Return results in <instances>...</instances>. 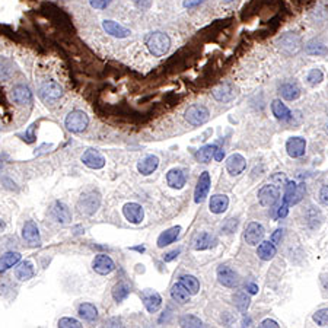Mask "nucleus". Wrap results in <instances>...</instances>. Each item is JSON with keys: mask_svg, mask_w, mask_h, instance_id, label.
<instances>
[{"mask_svg": "<svg viewBox=\"0 0 328 328\" xmlns=\"http://www.w3.org/2000/svg\"><path fill=\"white\" fill-rule=\"evenodd\" d=\"M59 327L79 328V327H82V325H80V322H79L77 319H75V318H61V319L59 321Z\"/></svg>", "mask_w": 328, "mask_h": 328, "instance_id": "obj_42", "label": "nucleus"}, {"mask_svg": "<svg viewBox=\"0 0 328 328\" xmlns=\"http://www.w3.org/2000/svg\"><path fill=\"white\" fill-rule=\"evenodd\" d=\"M247 290H248V292H250V293H257V292H258V286H257V284H254V283H248L247 284Z\"/></svg>", "mask_w": 328, "mask_h": 328, "instance_id": "obj_53", "label": "nucleus"}, {"mask_svg": "<svg viewBox=\"0 0 328 328\" xmlns=\"http://www.w3.org/2000/svg\"><path fill=\"white\" fill-rule=\"evenodd\" d=\"M185 181H187V177L182 169H171L166 174V182L171 188H177V190L182 188L185 185Z\"/></svg>", "mask_w": 328, "mask_h": 328, "instance_id": "obj_20", "label": "nucleus"}, {"mask_svg": "<svg viewBox=\"0 0 328 328\" xmlns=\"http://www.w3.org/2000/svg\"><path fill=\"white\" fill-rule=\"evenodd\" d=\"M99 195L96 193H93V191H90V193L83 194L82 197H80V200H79V203H77V207H79V211L80 213H83V214H93L96 209L99 207Z\"/></svg>", "mask_w": 328, "mask_h": 328, "instance_id": "obj_6", "label": "nucleus"}, {"mask_svg": "<svg viewBox=\"0 0 328 328\" xmlns=\"http://www.w3.org/2000/svg\"><path fill=\"white\" fill-rule=\"evenodd\" d=\"M19 261H21V254L19 253L11 251V253L3 254V255L0 257V273L9 270L11 267H14Z\"/></svg>", "mask_w": 328, "mask_h": 328, "instance_id": "obj_27", "label": "nucleus"}, {"mask_svg": "<svg viewBox=\"0 0 328 328\" xmlns=\"http://www.w3.org/2000/svg\"><path fill=\"white\" fill-rule=\"evenodd\" d=\"M40 93H41V96L44 98L45 101H54V99H59L61 96L63 90H61V86L57 82H47L41 86Z\"/></svg>", "mask_w": 328, "mask_h": 328, "instance_id": "obj_19", "label": "nucleus"}, {"mask_svg": "<svg viewBox=\"0 0 328 328\" xmlns=\"http://www.w3.org/2000/svg\"><path fill=\"white\" fill-rule=\"evenodd\" d=\"M276 247L271 241H264V242H260L258 245V250H257V255L264 260V261H270L274 255H276Z\"/></svg>", "mask_w": 328, "mask_h": 328, "instance_id": "obj_26", "label": "nucleus"}, {"mask_svg": "<svg viewBox=\"0 0 328 328\" xmlns=\"http://www.w3.org/2000/svg\"><path fill=\"white\" fill-rule=\"evenodd\" d=\"M313 321H315L318 325H328V308L316 311L315 315H313Z\"/></svg>", "mask_w": 328, "mask_h": 328, "instance_id": "obj_41", "label": "nucleus"}, {"mask_svg": "<svg viewBox=\"0 0 328 328\" xmlns=\"http://www.w3.org/2000/svg\"><path fill=\"white\" fill-rule=\"evenodd\" d=\"M216 146L214 145H207V146H203L201 149L195 153V158L198 162H203V164H207L211 161V158H214V152H216Z\"/></svg>", "mask_w": 328, "mask_h": 328, "instance_id": "obj_35", "label": "nucleus"}, {"mask_svg": "<svg viewBox=\"0 0 328 328\" xmlns=\"http://www.w3.org/2000/svg\"><path fill=\"white\" fill-rule=\"evenodd\" d=\"M51 213L54 216V219L60 222V224H69L72 221V213L69 207L64 204V203H60V201H56L53 204V209H51Z\"/></svg>", "mask_w": 328, "mask_h": 328, "instance_id": "obj_22", "label": "nucleus"}, {"mask_svg": "<svg viewBox=\"0 0 328 328\" xmlns=\"http://www.w3.org/2000/svg\"><path fill=\"white\" fill-rule=\"evenodd\" d=\"M287 213H289V203L283 201V204L277 210V216H279V217H286Z\"/></svg>", "mask_w": 328, "mask_h": 328, "instance_id": "obj_46", "label": "nucleus"}, {"mask_svg": "<svg viewBox=\"0 0 328 328\" xmlns=\"http://www.w3.org/2000/svg\"><path fill=\"white\" fill-rule=\"evenodd\" d=\"M123 214L130 224L139 225L142 224V221H143L145 211H143V207L140 204H137V203H127L123 207Z\"/></svg>", "mask_w": 328, "mask_h": 328, "instance_id": "obj_9", "label": "nucleus"}, {"mask_svg": "<svg viewBox=\"0 0 328 328\" xmlns=\"http://www.w3.org/2000/svg\"><path fill=\"white\" fill-rule=\"evenodd\" d=\"M158 165H159L158 156L149 155V156H146L145 159H142V161L137 164V171H139L142 175H150L153 171H156Z\"/></svg>", "mask_w": 328, "mask_h": 328, "instance_id": "obj_23", "label": "nucleus"}, {"mask_svg": "<svg viewBox=\"0 0 328 328\" xmlns=\"http://www.w3.org/2000/svg\"><path fill=\"white\" fill-rule=\"evenodd\" d=\"M280 198V190L279 187H276L274 184L264 185L260 191H258V201L261 203V206L264 207H271L274 206Z\"/></svg>", "mask_w": 328, "mask_h": 328, "instance_id": "obj_5", "label": "nucleus"}, {"mask_svg": "<svg viewBox=\"0 0 328 328\" xmlns=\"http://www.w3.org/2000/svg\"><path fill=\"white\" fill-rule=\"evenodd\" d=\"M102 28L106 34H110L111 37H116V38H127L130 35V30L123 27L121 24L116 22V21H104Z\"/></svg>", "mask_w": 328, "mask_h": 328, "instance_id": "obj_17", "label": "nucleus"}, {"mask_svg": "<svg viewBox=\"0 0 328 328\" xmlns=\"http://www.w3.org/2000/svg\"><path fill=\"white\" fill-rule=\"evenodd\" d=\"M305 149H306V142L302 137H292L286 143V150H287L290 158H300V156H303Z\"/></svg>", "mask_w": 328, "mask_h": 328, "instance_id": "obj_15", "label": "nucleus"}, {"mask_svg": "<svg viewBox=\"0 0 328 328\" xmlns=\"http://www.w3.org/2000/svg\"><path fill=\"white\" fill-rule=\"evenodd\" d=\"M133 250H136V251H140V253H143V251H145V248H143V247H135Z\"/></svg>", "mask_w": 328, "mask_h": 328, "instance_id": "obj_54", "label": "nucleus"}, {"mask_svg": "<svg viewBox=\"0 0 328 328\" xmlns=\"http://www.w3.org/2000/svg\"><path fill=\"white\" fill-rule=\"evenodd\" d=\"M280 93H282L284 99L295 101V99H298L299 95H300V89L298 88V85H295V83H284L283 86L280 88Z\"/></svg>", "mask_w": 328, "mask_h": 328, "instance_id": "obj_34", "label": "nucleus"}, {"mask_svg": "<svg viewBox=\"0 0 328 328\" xmlns=\"http://www.w3.org/2000/svg\"><path fill=\"white\" fill-rule=\"evenodd\" d=\"M271 182L276 185V187H279V185H282V184H286L287 182V178H286V175L284 174H274L273 177H271Z\"/></svg>", "mask_w": 328, "mask_h": 328, "instance_id": "obj_45", "label": "nucleus"}, {"mask_svg": "<svg viewBox=\"0 0 328 328\" xmlns=\"http://www.w3.org/2000/svg\"><path fill=\"white\" fill-rule=\"evenodd\" d=\"M277 45L282 50V53H284L286 56H293V54L299 53V50L302 48L300 37L298 34H293V32H287V34H284L283 37H280L279 41H277Z\"/></svg>", "mask_w": 328, "mask_h": 328, "instance_id": "obj_3", "label": "nucleus"}, {"mask_svg": "<svg viewBox=\"0 0 328 328\" xmlns=\"http://www.w3.org/2000/svg\"><path fill=\"white\" fill-rule=\"evenodd\" d=\"M142 302H143L145 308L148 309V312L155 313L159 311V308L162 305V298L158 292L146 289L142 292Z\"/></svg>", "mask_w": 328, "mask_h": 328, "instance_id": "obj_7", "label": "nucleus"}, {"mask_svg": "<svg viewBox=\"0 0 328 328\" xmlns=\"http://www.w3.org/2000/svg\"><path fill=\"white\" fill-rule=\"evenodd\" d=\"M319 198H321V201H322L324 204H327L328 206V185H324V187L321 188V191H319Z\"/></svg>", "mask_w": 328, "mask_h": 328, "instance_id": "obj_47", "label": "nucleus"}, {"mask_svg": "<svg viewBox=\"0 0 328 328\" xmlns=\"http://www.w3.org/2000/svg\"><path fill=\"white\" fill-rule=\"evenodd\" d=\"M222 2H225V3H231V2H234V0H222Z\"/></svg>", "mask_w": 328, "mask_h": 328, "instance_id": "obj_56", "label": "nucleus"}, {"mask_svg": "<svg viewBox=\"0 0 328 328\" xmlns=\"http://www.w3.org/2000/svg\"><path fill=\"white\" fill-rule=\"evenodd\" d=\"M82 162L92 169H101V168H104L105 158L98 150L89 149L82 155Z\"/></svg>", "mask_w": 328, "mask_h": 328, "instance_id": "obj_12", "label": "nucleus"}, {"mask_svg": "<svg viewBox=\"0 0 328 328\" xmlns=\"http://www.w3.org/2000/svg\"><path fill=\"white\" fill-rule=\"evenodd\" d=\"M204 0H184V8H188V9H191V8H195V6H198L200 3H203Z\"/></svg>", "mask_w": 328, "mask_h": 328, "instance_id": "obj_48", "label": "nucleus"}, {"mask_svg": "<svg viewBox=\"0 0 328 328\" xmlns=\"http://www.w3.org/2000/svg\"><path fill=\"white\" fill-rule=\"evenodd\" d=\"M303 194H305V185H303V184H298V185H296V190H295V193H293V197H292V200H290V206L299 203V201L302 200Z\"/></svg>", "mask_w": 328, "mask_h": 328, "instance_id": "obj_43", "label": "nucleus"}, {"mask_svg": "<svg viewBox=\"0 0 328 328\" xmlns=\"http://www.w3.org/2000/svg\"><path fill=\"white\" fill-rule=\"evenodd\" d=\"M179 325H181V327L197 328L201 327L203 322H201L200 318H197V316H194V315H185V316H182V318L179 319Z\"/></svg>", "mask_w": 328, "mask_h": 328, "instance_id": "obj_39", "label": "nucleus"}, {"mask_svg": "<svg viewBox=\"0 0 328 328\" xmlns=\"http://www.w3.org/2000/svg\"><path fill=\"white\" fill-rule=\"evenodd\" d=\"M210 190V175L209 172H203L198 178L195 191H194V201L195 203H201L206 197Z\"/></svg>", "mask_w": 328, "mask_h": 328, "instance_id": "obj_13", "label": "nucleus"}, {"mask_svg": "<svg viewBox=\"0 0 328 328\" xmlns=\"http://www.w3.org/2000/svg\"><path fill=\"white\" fill-rule=\"evenodd\" d=\"M280 239H282V231L280 229H277L276 231V234L273 235V238H271V242L273 244H279L280 242Z\"/></svg>", "mask_w": 328, "mask_h": 328, "instance_id": "obj_51", "label": "nucleus"}, {"mask_svg": "<svg viewBox=\"0 0 328 328\" xmlns=\"http://www.w3.org/2000/svg\"><path fill=\"white\" fill-rule=\"evenodd\" d=\"M245 166H247L245 158L239 153L231 155L226 161V169L231 175H239L241 172H244Z\"/></svg>", "mask_w": 328, "mask_h": 328, "instance_id": "obj_16", "label": "nucleus"}, {"mask_svg": "<svg viewBox=\"0 0 328 328\" xmlns=\"http://www.w3.org/2000/svg\"><path fill=\"white\" fill-rule=\"evenodd\" d=\"M228 206H229V198L225 194H216L210 198L209 207L211 213H216V214L224 213L225 210L228 209Z\"/></svg>", "mask_w": 328, "mask_h": 328, "instance_id": "obj_24", "label": "nucleus"}, {"mask_svg": "<svg viewBox=\"0 0 328 328\" xmlns=\"http://www.w3.org/2000/svg\"><path fill=\"white\" fill-rule=\"evenodd\" d=\"M179 253H181L179 250H175V251H171V253H168L166 255H164V261H166V263H168V261H172V260H175V258H177V257L179 255Z\"/></svg>", "mask_w": 328, "mask_h": 328, "instance_id": "obj_49", "label": "nucleus"}, {"mask_svg": "<svg viewBox=\"0 0 328 328\" xmlns=\"http://www.w3.org/2000/svg\"><path fill=\"white\" fill-rule=\"evenodd\" d=\"M64 124H66L67 130H70L73 133H80L88 127L89 119L83 111L76 110V111H72L70 114H67V117L64 120Z\"/></svg>", "mask_w": 328, "mask_h": 328, "instance_id": "obj_2", "label": "nucleus"}, {"mask_svg": "<svg viewBox=\"0 0 328 328\" xmlns=\"http://www.w3.org/2000/svg\"><path fill=\"white\" fill-rule=\"evenodd\" d=\"M179 232H181V226H174V228H171V229L162 232V234L159 235V238H158V247H159V248H164L166 245L172 244V242L179 237Z\"/></svg>", "mask_w": 328, "mask_h": 328, "instance_id": "obj_25", "label": "nucleus"}, {"mask_svg": "<svg viewBox=\"0 0 328 328\" xmlns=\"http://www.w3.org/2000/svg\"><path fill=\"white\" fill-rule=\"evenodd\" d=\"M15 276L19 280H30L34 276V267L30 261H22L15 270Z\"/></svg>", "mask_w": 328, "mask_h": 328, "instance_id": "obj_30", "label": "nucleus"}, {"mask_svg": "<svg viewBox=\"0 0 328 328\" xmlns=\"http://www.w3.org/2000/svg\"><path fill=\"white\" fill-rule=\"evenodd\" d=\"M216 274H217V280L221 282V284H224L226 287H235V286H238V274L232 269H229L226 266H221L217 269V271H216Z\"/></svg>", "mask_w": 328, "mask_h": 328, "instance_id": "obj_11", "label": "nucleus"}, {"mask_svg": "<svg viewBox=\"0 0 328 328\" xmlns=\"http://www.w3.org/2000/svg\"><path fill=\"white\" fill-rule=\"evenodd\" d=\"M213 245H214V238H211L207 232H203V234L197 235L193 242L194 250H197V251L207 250V248L213 247Z\"/></svg>", "mask_w": 328, "mask_h": 328, "instance_id": "obj_28", "label": "nucleus"}, {"mask_svg": "<svg viewBox=\"0 0 328 328\" xmlns=\"http://www.w3.org/2000/svg\"><path fill=\"white\" fill-rule=\"evenodd\" d=\"M244 238L248 245H258L264 238V228L257 222H251L247 226Z\"/></svg>", "mask_w": 328, "mask_h": 328, "instance_id": "obj_10", "label": "nucleus"}, {"mask_svg": "<svg viewBox=\"0 0 328 328\" xmlns=\"http://www.w3.org/2000/svg\"><path fill=\"white\" fill-rule=\"evenodd\" d=\"M308 82L312 85V86H316V85H319L321 82H322V79H324V75H322V72L319 70V69H312L309 73H308Z\"/></svg>", "mask_w": 328, "mask_h": 328, "instance_id": "obj_40", "label": "nucleus"}, {"mask_svg": "<svg viewBox=\"0 0 328 328\" xmlns=\"http://www.w3.org/2000/svg\"><path fill=\"white\" fill-rule=\"evenodd\" d=\"M211 93H213V98L219 102H228V101L234 99L237 95L235 88L231 83H224V85L217 86L216 89H213Z\"/></svg>", "mask_w": 328, "mask_h": 328, "instance_id": "obj_18", "label": "nucleus"}, {"mask_svg": "<svg viewBox=\"0 0 328 328\" xmlns=\"http://www.w3.org/2000/svg\"><path fill=\"white\" fill-rule=\"evenodd\" d=\"M271 111L274 114V117L279 120H289L290 119V110L280 101V99H274L271 104Z\"/></svg>", "mask_w": 328, "mask_h": 328, "instance_id": "obj_29", "label": "nucleus"}, {"mask_svg": "<svg viewBox=\"0 0 328 328\" xmlns=\"http://www.w3.org/2000/svg\"><path fill=\"white\" fill-rule=\"evenodd\" d=\"M146 45H148V50L153 56L161 57V56H164L169 51L171 40L165 32L156 31V32H152L146 37Z\"/></svg>", "mask_w": 328, "mask_h": 328, "instance_id": "obj_1", "label": "nucleus"}, {"mask_svg": "<svg viewBox=\"0 0 328 328\" xmlns=\"http://www.w3.org/2000/svg\"><path fill=\"white\" fill-rule=\"evenodd\" d=\"M113 0H89V5L93 9H104Z\"/></svg>", "mask_w": 328, "mask_h": 328, "instance_id": "obj_44", "label": "nucleus"}, {"mask_svg": "<svg viewBox=\"0 0 328 328\" xmlns=\"http://www.w3.org/2000/svg\"><path fill=\"white\" fill-rule=\"evenodd\" d=\"M92 267H93V270H95L98 274L106 276V274H110V273L114 271L116 264H114V261H113L108 255L99 254V255L95 257V260H93V263H92Z\"/></svg>", "mask_w": 328, "mask_h": 328, "instance_id": "obj_8", "label": "nucleus"}, {"mask_svg": "<svg viewBox=\"0 0 328 328\" xmlns=\"http://www.w3.org/2000/svg\"><path fill=\"white\" fill-rule=\"evenodd\" d=\"M171 296L174 300H177L179 303H187L188 300H190V292L182 286L181 283L175 284L174 287H172V290H171Z\"/></svg>", "mask_w": 328, "mask_h": 328, "instance_id": "obj_32", "label": "nucleus"}, {"mask_svg": "<svg viewBox=\"0 0 328 328\" xmlns=\"http://www.w3.org/2000/svg\"><path fill=\"white\" fill-rule=\"evenodd\" d=\"M130 295V286L124 282L116 284L113 289V298L116 299L117 302H123L124 299H127V296Z\"/></svg>", "mask_w": 328, "mask_h": 328, "instance_id": "obj_37", "label": "nucleus"}, {"mask_svg": "<svg viewBox=\"0 0 328 328\" xmlns=\"http://www.w3.org/2000/svg\"><path fill=\"white\" fill-rule=\"evenodd\" d=\"M0 166H2V164H0Z\"/></svg>", "mask_w": 328, "mask_h": 328, "instance_id": "obj_57", "label": "nucleus"}, {"mask_svg": "<svg viewBox=\"0 0 328 328\" xmlns=\"http://www.w3.org/2000/svg\"><path fill=\"white\" fill-rule=\"evenodd\" d=\"M224 156H225L224 149H219V148H217V149H216V152H214V159H216V161H222V159H224Z\"/></svg>", "mask_w": 328, "mask_h": 328, "instance_id": "obj_52", "label": "nucleus"}, {"mask_svg": "<svg viewBox=\"0 0 328 328\" xmlns=\"http://www.w3.org/2000/svg\"><path fill=\"white\" fill-rule=\"evenodd\" d=\"M324 284H325V287H328V277H325V279H324Z\"/></svg>", "mask_w": 328, "mask_h": 328, "instance_id": "obj_55", "label": "nucleus"}, {"mask_svg": "<svg viewBox=\"0 0 328 328\" xmlns=\"http://www.w3.org/2000/svg\"><path fill=\"white\" fill-rule=\"evenodd\" d=\"M305 51L311 56H328V48L319 41H309L305 45Z\"/></svg>", "mask_w": 328, "mask_h": 328, "instance_id": "obj_33", "label": "nucleus"}, {"mask_svg": "<svg viewBox=\"0 0 328 328\" xmlns=\"http://www.w3.org/2000/svg\"><path fill=\"white\" fill-rule=\"evenodd\" d=\"M79 315L85 319V321H95L98 318V309L95 308V305L92 303H82L79 306Z\"/></svg>", "mask_w": 328, "mask_h": 328, "instance_id": "obj_31", "label": "nucleus"}, {"mask_svg": "<svg viewBox=\"0 0 328 328\" xmlns=\"http://www.w3.org/2000/svg\"><path fill=\"white\" fill-rule=\"evenodd\" d=\"M12 98H14V101H15L16 104L28 105L32 101V92L25 85H18L12 90Z\"/></svg>", "mask_w": 328, "mask_h": 328, "instance_id": "obj_21", "label": "nucleus"}, {"mask_svg": "<svg viewBox=\"0 0 328 328\" xmlns=\"http://www.w3.org/2000/svg\"><path fill=\"white\" fill-rule=\"evenodd\" d=\"M179 283L182 284V286L190 292V295H195V293H198V290H200V283H198V280H197L194 276H188V274L181 276Z\"/></svg>", "mask_w": 328, "mask_h": 328, "instance_id": "obj_36", "label": "nucleus"}, {"mask_svg": "<svg viewBox=\"0 0 328 328\" xmlns=\"http://www.w3.org/2000/svg\"><path fill=\"white\" fill-rule=\"evenodd\" d=\"M209 110L204 105L194 104L188 106V110L185 111V120L191 124V126H201L209 120Z\"/></svg>", "mask_w": 328, "mask_h": 328, "instance_id": "obj_4", "label": "nucleus"}, {"mask_svg": "<svg viewBox=\"0 0 328 328\" xmlns=\"http://www.w3.org/2000/svg\"><path fill=\"white\" fill-rule=\"evenodd\" d=\"M260 327L263 328H267V327H271V328H277L279 327V324L276 322V321H273V319H264L261 324H260Z\"/></svg>", "mask_w": 328, "mask_h": 328, "instance_id": "obj_50", "label": "nucleus"}, {"mask_svg": "<svg viewBox=\"0 0 328 328\" xmlns=\"http://www.w3.org/2000/svg\"><path fill=\"white\" fill-rule=\"evenodd\" d=\"M234 302H235V305H237V308H238L239 311H247L251 300H250V298L244 292H238V293L234 295Z\"/></svg>", "mask_w": 328, "mask_h": 328, "instance_id": "obj_38", "label": "nucleus"}, {"mask_svg": "<svg viewBox=\"0 0 328 328\" xmlns=\"http://www.w3.org/2000/svg\"><path fill=\"white\" fill-rule=\"evenodd\" d=\"M22 237L24 239L30 244L31 247H38L41 244V238H40V231L37 228V225L34 224L32 221H28L27 224L24 225L22 229Z\"/></svg>", "mask_w": 328, "mask_h": 328, "instance_id": "obj_14", "label": "nucleus"}]
</instances>
